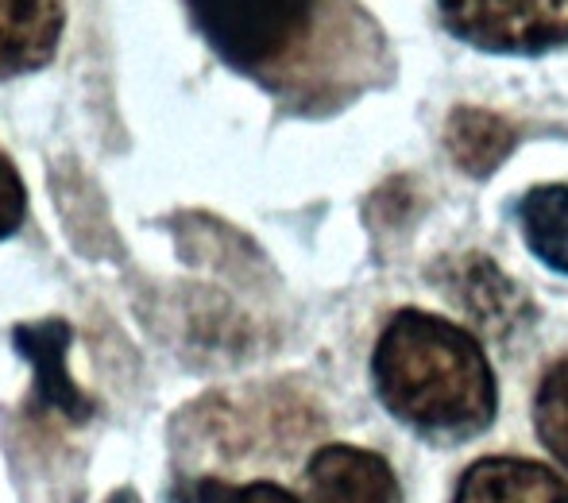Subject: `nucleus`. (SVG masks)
Segmentation results:
<instances>
[{"label":"nucleus","mask_w":568,"mask_h":503,"mask_svg":"<svg viewBox=\"0 0 568 503\" xmlns=\"http://www.w3.org/2000/svg\"><path fill=\"white\" fill-rule=\"evenodd\" d=\"M310 503H398V481L379 453L325 445L306 469Z\"/></svg>","instance_id":"4"},{"label":"nucleus","mask_w":568,"mask_h":503,"mask_svg":"<svg viewBox=\"0 0 568 503\" xmlns=\"http://www.w3.org/2000/svg\"><path fill=\"white\" fill-rule=\"evenodd\" d=\"M202 503H298L286 489L267 481H255V484H221V481H205L202 484Z\"/></svg>","instance_id":"12"},{"label":"nucleus","mask_w":568,"mask_h":503,"mask_svg":"<svg viewBox=\"0 0 568 503\" xmlns=\"http://www.w3.org/2000/svg\"><path fill=\"white\" fill-rule=\"evenodd\" d=\"M67 0H0V74L43 67L62 36Z\"/></svg>","instance_id":"7"},{"label":"nucleus","mask_w":568,"mask_h":503,"mask_svg":"<svg viewBox=\"0 0 568 503\" xmlns=\"http://www.w3.org/2000/svg\"><path fill=\"white\" fill-rule=\"evenodd\" d=\"M530 249L554 271L568 275V182L534 187L518 205Z\"/></svg>","instance_id":"10"},{"label":"nucleus","mask_w":568,"mask_h":503,"mask_svg":"<svg viewBox=\"0 0 568 503\" xmlns=\"http://www.w3.org/2000/svg\"><path fill=\"white\" fill-rule=\"evenodd\" d=\"M538 434L557 461L568 469V361L554 364L538 388Z\"/></svg>","instance_id":"11"},{"label":"nucleus","mask_w":568,"mask_h":503,"mask_svg":"<svg viewBox=\"0 0 568 503\" xmlns=\"http://www.w3.org/2000/svg\"><path fill=\"white\" fill-rule=\"evenodd\" d=\"M453 503H568V484L538 461L484 457L460 476Z\"/></svg>","instance_id":"5"},{"label":"nucleus","mask_w":568,"mask_h":503,"mask_svg":"<svg viewBox=\"0 0 568 503\" xmlns=\"http://www.w3.org/2000/svg\"><path fill=\"white\" fill-rule=\"evenodd\" d=\"M28 210V194H23V182L16 174V167L0 155V237L16 233Z\"/></svg>","instance_id":"13"},{"label":"nucleus","mask_w":568,"mask_h":503,"mask_svg":"<svg viewBox=\"0 0 568 503\" xmlns=\"http://www.w3.org/2000/svg\"><path fill=\"white\" fill-rule=\"evenodd\" d=\"M449 283H453V299L460 302V310H468V314L484 325H503V330H507V325L530 306V302L523 299V291H518L510 279H503L484 255H464L460 271H456Z\"/></svg>","instance_id":"8"},{"label":"nucleus","mask_w":568,"mask_h":503,"mask_svg":"<svg viewBox=\"0 0 568 503\" xmlns=\"http://www.w3.org/2000/svg\"><path fill=\"white\" fill-rule=\"evenodd\" d=\"M67 345L70 325L67 322H39L16 330V349L36 364V399L47 411H59L74 422H85L93 414V403L74 388L67 372Z\"/></svg>","instance_id":"6"},{"label":"nucleus","mask_w":568,"mask_h":503,"mask_svg":"<svg viewBox=\"0 0 568 503\" xmlns=\"http://www.w3.org/2000/svg\"><path fill=\"white\" fill-rule=\"evenodd\" d=\"M375 388L390 414L434 437L479 434L495 419V376L468 330L398 310L375 345Z\"/></svg>","instance_id":"1"},{"label":"nucleus","mask_w":568,"mask_h":503,"mask_svg":"<svg viewBox=\"0 0 568 503\" xmlns=\"http://www.w3.org/2000/svg\"><path fill=\"white\" fill-rule=\"evenodd\" d=\"M453 36L479 51L538 54L568 43V0H437Z\"/></svg>","instance_id":"3"},{"label":"nucleus","mask_w":568,"mask_h":503,"mask_svg":"<svg viewBox=\"0 0 568 503\" xmlns=\"http://www.w3.org/2000/svg\"><path fill=\"white\" fill-rule=\"evenodd\" d=\"M194 23L221 59L240 70H267L294 54L314 28L322 0H186Z\"/></svg>","instance_id":"2"},{"label":"nucleus","mask_w":568,"mask_h":503,"mask_svg":"<svg viewBox=\"0 0 568 503\" xmlns=\"http://www.w3.org/2000/svg\"><path fill=\"white\" fill-rule=\"evenodd\" d=\"M109 503H135V496H132V492H116V496L109 500Z\"/></svg>","instance_id":"14"},{"label":"nucleus","mask_w":568,"mask_h":503,"mask_svg":"<svg viewBox=\"0 0 568 503\" xmlns=\"http://www.w3.org/2000/svg\"><path fill=\"white\" fill-rule=\"evenodd\" d=\"M445 143L468 174H491L515 148V128L484 109H456L445 128Z\"/></svg>","instance_id":"9"}]
</instances>
